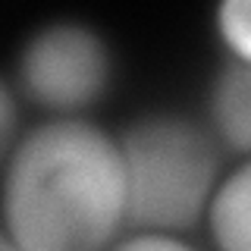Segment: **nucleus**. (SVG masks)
I'll use <instances>...</instances> for the list:
<instances>
[{
	"mask_svg": "<svg viewBox=\"0 0 251 251\" xmlns=\"http://www.w3.org/2000/svg\"><path fill=\"white\" fill-rule=\"evenodd\" d=\"M16 120H19V113H16V98H13V91L6 88V82L0 78V160L10 157L13 145L19 141L16 138Z\"/></svg>",
	"mask_w": 251,
	"mask_h": 251,
	"instance_id": "6e6552de",
	"label": "nucleus"
},
{
	"mask_svg": "<svg viewBox=\"0 0 251 251\" xmlns=\"http://www.w3.org/2000/svg\"><path fill=\"white\" fill-rule=\"evenodd\" d=\"M0 207L22 251H107L129 223L120 138L82 116L38 123L6 157Z\"/></svg>",
	"mask_w": 251,
	"mask_h": 251,
	"instance_id": "f257e3e1",
	"label": "nucleus"
},
{
	"mask_svg": "<svg viewBox=\"0 0 251 251\" xmlns=\"http://www.w3.org/2000/svg\"><path fill=\"white\" fill-rule=\"evenodd\" d=\"M120 138L129 226L185 232L207 214L220 185L217 138L179 113H145Z\"/></svg>",
	"mask_w": 251,
	"mask_h": 251,
	"instance_id": "f03ea898",
	"label": "nucleus"
},
{
	"mask_svg": "<svg viewBox=\"0 0 251 251\" xmlns=\"http://www.w3.org/2000/svg\"><path fill=\"white\" fill-rule=\"evenodd\" d=\"M16 73L38 107L75 116L107 91L113 60L100 31L75 19H53L25 38Z\"/></svg>",
	"mask_w": 251,
	"mask_h": 251,
	"instance_id": "7ed1b4c3",
	"label": "nucleus"
},
{
	"mask_svg": "<svg viewBox=\"0 0 251 251\" xmlns=\"http://www.w3.org/2000/svg\"><path fill=\"white\" fill-rule=\"evenodd\" d=\"M217 31L229 57L251 63V0H226L217 6Z\"/></svg>",
	"mask_w": 251,
	"mask_h": 251,
	"instance_id": "423d86ee",
	"label": "nucleus"
},
{
	"mask_svg": "<svg viewBox=\"0 0 251 251\" xmlns=\"http://www.w3.org/2000/svg\"><path fill=\"white\" fill-rule=\"evenodd\" d=\"M204 220L217 251H251V157L220 179Z\"/></svg>",
	"mask_w": 251,
	"mask_h": 251,
	"instance_id": "39448f33",
	"label": "nucleus"
},
{
	"mask_svg": "<svg viewBox=\"0 0 251 251\" xmlns=\"http://www.w3.org/2000/svg\"><path fill=\"white\" fill-rule=\"evenodd\" d=\"M0 251H22L19 245H16V242L10 239V235H6L3 229H0Z\"/></svg>",
	"mask_w": 251,
	"mask_h": 251,
	"instance_id": "1a4fd4ad",
	"label": "nucleus"
},
{
	"mask_svg": "<svg viewBox=\"0 0 251 251\" xmlns=\"http://www.w3.org/2000/svg\"><path fill=\"white\" fill-rule=\"evenodd\" d=\"M214 135L226 148L251 157V63L229 57L217 69L207 94Z\"/></svg>",
	"mask_w": 251,
	"mask_h": 251,
	"instance_id": "20e7f679",
	"label": "nucleus"
},
{
	"mask_svg": "<svg viewBox=\"0 0 251 251\" xmlns=\"http://www.w3.org/2000/svg\"><path fill=\"white\" fill-rule=\"evenodd\" d=\"M107 251H198L188 245L182 235L176 232H151V229H135L132 235L113 242Z\"/></svg>",
	"mask_w": 251,
	"mask_h": 251,
	"instance_id": "0eeeda50",
	"label": "nucleus"
}]
</instances>
